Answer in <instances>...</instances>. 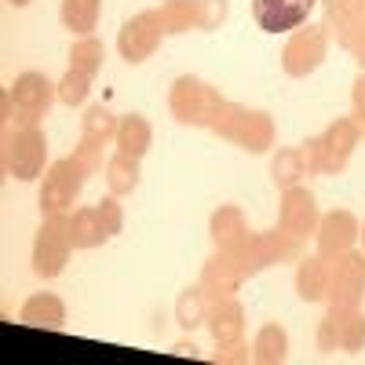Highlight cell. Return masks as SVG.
Instances as JSON below:
<instances>
[{"label":"cell","instance_id":"cell-1","mask_svg":"<svg viewBox=\"0 0 365 365\" xmlns=\"http://www.w3.org/2000/svg\"><path fill=\"white\" fill-rule=\"evenodd\" d=\"M208 132H216L220 139L249 150V154H267L274 146V135H278L274 117L267 110H252V106H241V103H230V99L220 103Z\"/></svg>","mask_w":365,"mask_h":365},{"label":"cell","instance_id":"cell-2","mask_svg":"<svg viewBox=\"0 0 365 365\" xmlns=\"http://www.w3.org/2000/svg\"><path fill=\"white\" fill-rule=\"evenodd\" d=\"M299 245L303 241L289 230H263V234H249L245 241H241L237 249H220L230 267L237 270V278H256V274H263L267 267L274 263H289V259H299Z\"/></svg>","mask_w":365,"mask_h":365},{"label":"cell","instance_id":"cell-3","mask_svg":"<svg viewBox=\"0 0 365 365\" xmlns=\"http://www.w3.org/2000/svg\"><path fill=\"white\" fill-rule=\"evenodd\" d=\"M55 99H58V84H51L37 70H26L4 91V117L15 128H37L55 106Z\"/></svg>","mask_w":365,"mask_h":365},{"label":"cell","instance_id":"cell-4","mask_svg":"<svg viewBox=\"0 0 365 365\" xmlns=\"http://www.w3.org/2000/svg\"><path fill=\"white\" fill-rule=\"evenodd\" d=\"M361 139V128L354 125V117H336L322 135H311L303 143V154H307L311 172L318 175H340L354 154V146Z\"/></svg>","mask_w":365,"mask_h":365},{"label":"cell","instance_id":"cell-5","mask_svg":"<svg viewBox=\"0 0 365 365\" xmlns=\"http://www.w3.org/2000/svg\"><path fill=\"white\" fill-rule=\"evenodd\" d=\"M220 103H223V96L201 77H175V84L168 91L172 117L190 128H212V117H216Z\"/></svg>","mask_w":365,"mask_h":365},{"label":"cell","instance_id":"cell-6","mask_svg":"<svg viewBox=\"0 0 365 365\" xmlns=\"http://www.w3.org/2000/svg\"><path fill=\"white\" fill-rule=\"evenodd\" d=\"M88 168L81 165L77 154L70 158H58L48 172H44V182H41V194H37V205L44 216H55V212H70L73 201L81 197L84 182H88Z\"/></svg>","mask_w":365,"mask_h":365},{"label":"cell","instance_id":"cell-7","mask_svg":"<svg viewBox=\"0 0 365 365\" xmlns=\"http://www.w3.org/2000/svg\"><path fill=\"white\" fill-rule=\"evenodd\" d=\"M73 252V237H70V216L66 212H55L44 216L37 237H34V274L44 282L58 278L66 270V259Z\"/></svg>","mask_w":365,"mask_h":365},{"label":"cell","instance_id":"cell-8","mask_svg":"<svg viewBox=\"0 0 365 365\" xmlns=\"http://www.w3.org/2000/svg\"><path fill=\"white\" fill-rule=\"evenodd\" d=\"M125 227V208L117 205V197H103L99 205H84L70 216V237H73V249H96L106 245L113 234H120Z\"/></svg>","mask_w":365,"mask_h":365},{"label":"cell","instance_id":"cell-9","mask_svg":"<svg viewBox=\"0 0 365 365\" xmlns=\"http://www.w3.org/2000/svg\"><path fill=\"white\" fill-rule=\"evenodd\" d=\"M48 139L41 128H11L4 135V172L19 182H29L44 172Z\"/></svg>","mask_w":365,"mask_h":365},{"label":"cell","instance_id":"cell-10","mask_svg":"<svg viewBox=\"0 0 365 365\" xmlns=\"http://www.w3.org/2000/svg\"><path fill=\"white\" fill-rule=\"evenodd\" d=\"M329 55V34L325 26H311L303 22L299 29H292L285 48H282V70L289 77H311Z\"/></svg>","mask_w":365,"mask_h":365},{"label":"cell","instance_id":"cell-11","mask_svg":"<svg viewBox=\"0 0 365 365\" xmlns=\"http://www.w3.org/2000/svg\"><path fill=\"white\" fill-rule=\"evenodd\" d=\"M329 307H361L365 299V252H344L329 259Z\"/></svg>","mask_w":365,"mask_h":365},{"label":"cell","instance_id":"cell-12","mask_svg":"<svg viewBox=\"0 0 365 365\" xmlns=\"http://www.w3.org/2000/svg\"><path fill=\"white\" fill-rule=\"evenodd\" d=\"M322 351H361L365 347V314L358 307H329L318 322Z\"/></svg>","mask_w":365,"mask_h":365},{"label":"cell","instance_id":"cell-13","mask_svg":"<svg viewBox=\"0 0 365 365\" xmlns=\"http://www.w3.org/2000/svg\"><path fill=\"white\" fill-rule=\"evenodd\" d=\"M161 37H165V26H161V15L158 11H139L132 15L125 26H120L117 34V51L125 63H143V58H150L158 48H161Z\"/></svg>","mask_w":365,"mask_h":365},{"label":"cell","instance_id":"cell-14","mask_svg":"<svg viewBox=\"0 0 365 365\" xmlns=\"http://www.w3.org/2000/svg\"><path fill=\"white\" fill-rule=\"evenodd\" d=\"M318 220H322V212H318V197L307 190V187H289L282 190V205H278V227L296 234L299 241L303 237H311L318 230Z\"/></svg>","mask_w":365,"mask_h":365},{"label":"cell","instance_id":"cell-15","mask_svg":"<svg viewBox=\"0 0 365 365\" xmlns=\"http://www.w3.org/2000/svg\"><path fill=\"white\" fill-rule=\"evenodd\" d=\"M318 0H252V19L263 34H292L311 19Z\"/></svg>","mask_w":365,"mask_h":365},{"label":"cell","instance_id":"cell-16","mask_svg":"<svg viewBox=\"0 0 365 365\" xmlns=\"http://www.w3.org/2000/svg\"><path fill=\"white\" fill-rule=\"evenodd\" d=\"M361 237V227L354 220V212L347 208H332L318 220V230H314V241H318V252L325 259H336L344 252L354 249V241Z\"/></svg>","mask_w":365,"mask_h":365},{"label":"cell","instance_id":"cell-17","mask_svg":"<svg viewBox=\"0 0 365 365\" xmlns=\"http://www.w3.org/2000/svg\"><path fill=\"white\" fill-rule=\"evenodd\" d=\"M205 325H208V332H212V340H216V347L241 344V340H245V307H241L234 296L212 299Z\"/></svg>","mask_w":365,"mask_h":365},{"label":"cell","instance_id":"cell-18","mask_svg":"<svg viewBox=\"0 0 365 365\" xmlns=\"http://www.w3.org/2000/svg\"><path fill=\"white\" fill-rule=\"evenodd\" d=\"M329 259L322 252L296 259V292L303 303H322L329 296Z\"/></svg>","mask_w":365,"mask_h":365},{"label":"cell","instance_id":"cell-19","mask_svg":"<svg viewBox=\"0 0 365 365\" xmlns=\"http://www.w3.org/2000/svg\"><path fill=\"white\" fill-rule=\"evenodd\" d=\"M19 322L22 325H34V329H48V332H58L66 325V303L58 299L55 292H37L22 303L19 311Z\"/></svg>","mask_w":365,"mask_h":365},{"label":"cell","instance_id":"cell-20","mask_svg":"<svg viewBox=\"0 0 365 365\" xmlns=\"http://www.w3.org/2000/svg\"><path fill=\"white\" fill-rule=\"evenodd\" d=\"M208 234H212V241H216V249H237L252 230L245 223V212H241L237 205H220L208 220Z\"/></svg>","mask_w":365,"mask_h":365},{"label":"cell","instance_id":"cell-21","mask_svg":"<svg viewBox=\"0 0 365 365\" xmlns=\"http://www.w3.org/2000/svg\"><path fill=\"white\" fill-rule=\"evenodd\" d=\"M197 285L208 292V299H223V296H234V292H237L241 278H237V270L230 267V259H227L223 252H216V256L201 267Z\"/></svg>","mask_w":365,"mask_h":365},{"label":"cell","instance_id":"cell-22","mask_svg":"<svg viewBox=\"0 0 365 365\" xmlns=\"http://www.w3.org/2000/svg\"><path fill=\"white\" fill-rule=\"evenodd\" d=\"M289 358V332L278 322H263L252 336V361L259 365H278Z\"/></svg>","mask_w":365,"mask_h":365},{"label":"cell","instance_id":"cell-23","mask_svg":"<svg viewBox=\"0 0 365 365\" xmlns=\"http://www.w3.org/2000/svg\"><path fill=\"white\" fill-rule=\"evenodd\" d=\"M113 143H117L120 154H132V158L143 161V154L150 150V143H154V128H150V120L143 113H128V117H120Z\"/></svg>","mask_w":365,"mask_h":365},{"label":"cell","instance_id":"cell-24","mask_svg":"<svg viewBox=\"0 0 365 365\" xmlns=\"http://www.w3.org/2000/svg\"><path fill=\"white\" fill-rule=\"evenodd\" d=\"M303 175H311V165H307L303 146H285V150H278V154H274V161H270V179H274V187L289 190V187H296Z\"/></svg>","mask_w":365,"mask_h":365},{"label":"cell","instance_id":"cell-25","mask_svg":"<svg viewBox=\"0 0 365 365\" xmlns=\"http://www.w3.org/2000/svg\"><path fill=\"white\" fill-rule=\"evenodd\" d=\"M365 15V0H325V34L329 41H344L351 34V26Z\"/></svg>","mask_w":365,"mask_h":365},{"label":"cell","instance_id":"cell-26","mask_svg":"<svg viewBox=\"0 0 365 365\" xmlns=\"http://www.w3.org/2000/svg\"><path fill=\"white\" fill-rule=\"evenodd\" d=\"M139 175H143V168H139V158H132V154H120L117 150V154L106 161V187H110L113 197L132 194L139 187Z\"/></svg>","mask_w":365,"mask_h":365},{"label":"cell","instance_id":"cell-27","mask_svg":"<svg viewBox=\"0 0 365 365\" xmlns=\"http://www.w3.org/2000/svg\"><path fill=\"white\" fill-rule=\"evenodd\" d=\"M165 34H190L201 26V0H165L158 8Z\"/></svg>","mask_w":365,"mask_h":365},{"label":"cell","instance_id":"cell-28","mask_svg":"<svg viewBox=\"0 0 365 365\" xmlns=\"http://www.w3.org/2000/svg\"><path fill=\"white\" fill-rule=\"evenodd\" d=\"M208 307H212V299H208V292L201 285L182 289L179 299H175V322H179V329L194 332L197 325H205L208 322Z\"/></svg>","mask_w":365,"mask_h":365},{"label":"cell","instance_id":"cell-29","mask_svg":"<svg viewBox=\"0 0 365 365\" xmlns=\"http://www.w3.org/2000/svg\"><path fill=\"white\" fill-rule=\"evenodd\" d=\"M63 26L77 37H91V29L99 26L103 15V0H63Z\"/></svg>","mask_w":365,"mask_h":365},{"label":"cell","instance_id":"cell-30","mask_svg":"<svg viewBox=\"0 0 365 365\" xmlns=\"http://www.w3.org/2000/svg\"><path fill=\"white\" fill-rule=\"evenodd\" d=\"M103 63H106V48H103L99 37L73 41V48H70V70H81V73H88L91 81H96L103 73Z\"/></svg>","mask_w":365,"mask_h":365},{"label":"cell","instance_id":"cell-31","mask_svg":"<svg viewBox=\"0 0 365 365\" xmlns=\"http://www.w3.org/2000/svg\"><path fill=\"white\" fill-rule=\"evenodd\" d=\"M117 125H120V117H113L110 106H88V113L81 117V139L113 143L117 139Z\"/></svg>","mask_w":365,"mask_h":365},{"label":"cell","instance_id":"cell-32","mask_svg":"<svg viewBox=\"0 0 365 365\" xmlns=\"http://www.w3.org/2000/svg\"><path fill=\"white\" fill-rule=\"evenodd\" d=\"M91 91V77L81 70H66V77L58 81V103L63 106H81Z\"/></svg>","mask_w":365,"mask_h":365},{"label":"cell","instance_id":"cell-33","mask_svg":"<svg viewBox=\"0 0 365 365\" xmlns=\"http://www.w3.org/2000/svg\"><path fill=\"white\" fill-rule=\"evenodd\" d=\"M230 15V4L227 0H201V34H212V29H220Z\"/></svg>","mask_w":365,"mask_h":365},{"label":"cell","instance_id":"cell-34","mask_svg":"<svg viewBox=\"0 0 365 365\" xmlns=\"http://www.w3.org/2000/svg\"><path fill=\"white\" fill-rule=\"evenodd\" d=\"M73 154L81 158V165H84L88 172H99V168H103V154H106V143H91V139H81Z\"/></svg>","mask_w":365,"mask_h":365},{"label":"cell","instance_id":"cell-35","mask_svg":"<svg viewBox=\"0 0 365 365\" xmlns=\"http://www.w3.org/2000/svg\"><path fill=\"white\" fill-rule=\"evenodd\" d=\"M340 48H347V51L354 55V63L365 70V15H361V19L351 26V34L340 41Z\"/></svg>","mask_w":365,"mask_h":365},{"label":"cell","instance_id":"cell-36","mask_svg":"<svg viewBox=\"0 0 365 365\" xmlns=\"http://www.w3.org/2000/svg\"><path fill=\"white\" fill-rule=\"evenodd\" d=\"M351 117H354V125H358L361 135H365V70H361V77H358L354 88H351Z\"/></svg>","mask_w":365,"mask_h":365},{"label":"cell","instance_id":"cell-37","mask_svg":"<svg viewBox=\"0 0 365 365\" xmlns=\"http://www.w3.org/2000/svg\"><path fill=\"white\" fill-rule=\"evenodd\" d=\"M252 358V347L241 340V344H227V347H220L216 351V361L220 365H234V361H249Z\"/></svg>","mask_w":365,"mask_h":365},{"label":"cell","instance_id":"cell-38","mask_svg":"<svg viewBox=\"0 0 365 365\" xmlns=\"http://www.w3.org/2000/svg\"><path fill=\"white\" fill-rule=\"evenodd\" d=\"M172 354H182V358H201V351H197V344H194V340H179V344L172 347Z\"/></svg>","mask_w":365,"mask_h":365},{"label":"cell","instance_id":"cell-39","mask_svg":"<svg viewBox=\"0 0 365 365\" xmlns=\"http://www.w3.org/2000/svg\"><path fill=\"white\" fill-rule=\"evenodd\" d=\"M8 4H11V8H26V4H29V0H8Z\"/></svg>","mask_w":365,"mask_h":365},{"label":"cell","instance_id":"cell-40","mask_svg":"<svg viewBox=\"0 0 365 365\" xmlns=\"http://www.w3.org/2000/svg\"><path fill=\"white\" fill-rule=\"evenodd\" d=\"M361 245H365V227H361Z\"/></svg>","mask_w":365,"mask_h":365}]
</instances>
